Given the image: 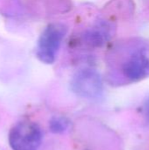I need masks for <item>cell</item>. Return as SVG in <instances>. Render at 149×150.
Returning a JSON list of instances; mask_svg holds the SVG:
<instances>
[{
    "mask_svg": "<svg viewBox=\"0 0 149 150\" xmlns=\"http://www.w3.org/2000/svg\"><path fill=\"white\" fill-rule=\"evenodd\" d=\"M109 60L127 81H141L149 76V42L140 38L122 40L112 49Z\"/></svg>",
    "mask_w": 149,
    "mask_h": 150,
    "instance_id": "1",
    "label": "cell"
},
{
    "mask_svg": "<svg viewBox=\"0 0 149 150\" xmlns=\"http://www.w3.org/2000/svg\"><path fill=\"white\" fill-rule=\"evenodd\" d=\"M67 31L62 23H52L44 29L36 46V55L40 62L47 64L54 62Z\"/></svg>",
    "mask_w": 149,
    "mask_h": 150,
    "instance_id": "2",
    "label": "cell"
},
{
    "mask_svg": "<svg viewBox=\"0 0 149 150\" xmlns=\"http://www.w3.org/2000/svg\"><path fill=\"white\" fill-rule=\"evenodd\" d=\"M41 142L40 128L35 123L29 121L17 124L9 134V143L13 150H37Z\"/></svg>",
    "mask_w": 149,
    "mask_h": 150,
    "instance_id": "3",
    "label": "cell"
},
{
    "mask_svg": "<svg viewBox=\"0 0 149 150\" xmlns=\"http://www.w3.org/2000/svg\"><path fill=\"white\" fill-rule=\"evenodd\" d=\"M73 91L80 97L97 98L103 93V82L98 72L93 69L78 71L71 81Z\"/></svg>",
    "mask_w": 149,
    "mask_h": 150,
    "instance_id": "4",
    "label": "cell"
},
{
    "mask_svg": "<svg viewBox=\"0 0 149 150\" xmlns=\"http://www.w3.org/2000/svg\"><path fill=\"white\" fill-rule=\"evenodd\" d=\"M116 32L113 21L106 18H99L81 36L82 44L89 48H98L104 47L112 40Z\"/></svg>",
    "mask_w": 149,
    "mask_h": 150,
    "instance_id": "5",
    "label": "cell"
},
{
    "mask_svg": "<svg viewBox=\"0 0 149 150\" xmlns=\"http://www.w3.org/2000/svg\"><path fill=\"white\" fill-rule=\"evenodd\" d=\"M50 130L55 134H61L65 132L69 127V121L64 117H54L49 123Z\"/></svg>",
    "mask_w": 149,
    "mask_h": 150,
    "instance_id": "6",
    "label": "cell"
},
{
    "mask_svg": "<svg viewBox=\"0 0 149 150\" xmlns=\"http://www.w3.org/2000/svg\"><path fill=\"white\" fill-rule=\"evenodd\" d=\"M143 111H144L145 117L147 118V120L149 121V98L145 101V103H144Z\"/></svg>",
    "mask_w": 149,
    "mask_h": 150,
    "instance_id": "7",
    "label": "cell"
}]
</instances>
